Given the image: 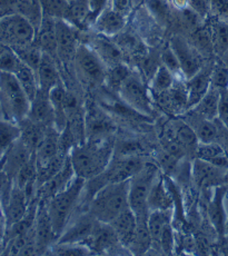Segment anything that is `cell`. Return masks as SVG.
Returning <instances> with one entry per match:
<instances>
[{
    "label": "cell",
    "mask_w": 228,
    "mask_h": 256,
    "mask_svg": "<svg viewBox=\"0 0 228 256\" xmlns=\"http://www.w3.org/2000/svg\"><path fill=\"white\" fill-rule=\"evenodd\" d=\"M115 140H85L76 144L69 152L70 160L76 176L84 180L95 177L105 172L112 158Z\"/></svg>",
    "instance_id": "obj_1"
},
{
    "label": "cell",
    "mask_w": 228,
    "mask_h": 256,
    "mask_svg": "<svg viewBox=\"0 0 228 256\" xmlns=\"http://www.w3.org/2000/svg\"><path fill=\"white\" fill-rule=\"evenodd\" d=\"M130 180L112 182L94 196L88 212L102 223L110 224L117 216L130 208Z\"/></svg>",
    "instance_id": "obj_2"
},
{
    "label": "cell",
    "mask_w": 228,
    "mask_h": 256,
    "mask_svg": "<svg viewBox=\"0 0 228 256\" xmlns=\"http://www.w3.org/2000/svg\"><path fill=\"white\" fill-rule=\"evenodd\" d=\"M85 182L86 180L76 176L65 190L47 200V210L57 238L65 230L69 220L77 215Z\"/></svg>",
    "instance_id": "obj_3"
},
{
    "label": "cell",
    "mask_w": 228,
    "mask_h": 256,
    "mask_svg": "<svg viewBox=\"0 0 228 256\" xmlns=\"http://www.w3.org/2000/svg\"><path fill=\"white\" fill-rule=\"evenodd\" d=\"M30 100L17 77L12 72H0V112L4 120L20 122L27 118Z\"/></svg>",
    "instance_id": "obj_4"
},
{
    "label": "cell",
    "mask_w": 228,
    "mask_h": 256,
    "mask_svg": "<svg viewBox=\"0 0 228 256\" xmlns=\"http://www.w3.org/2000/svg\"><path fill=\"white\" fill-rule=\"evenodd\" d=\"M74 62L78 77L87 87L95 88L105 84L107 66L90 46L79 44Z\"/></svg>",
    "instance_id": "obj_5"
},
{
    "label": "cell",
    "mask_w": 228,
    "mask_h": 256,
    "mask_svg": "<svg viewBox=\"0 0 228 256\" xmlns=\"http://www.w3.org/2000/svg\"><path fill=\"white\" fill-rule=\"evenodd\" d=\"M36 29L26 18L18 12L6 14L0 17V44L18 47L32 44Z\"/></svg>",
    "instance_id": "obj_6"
},
{
    "label": "cell",
    "mask_w": 228,
    "mask_h": 256,
    "mask_svg": "<svg viewBox=\"0 0 228 256\" xmlns=\"http://www.w3.org/2000/svg\"><path fill=\"white\" fill-rule=\"evenodd\" d=\"M160 170L156 166L146 164L130 180V193L128 202L130 208L137 218L150 215L148 210V195L152 188V182Z\"/></svg>",
    "instance_id": "obj_7"
},
{
    "label": "cell",
    "mask_w": 228,
    "mask_h": 256,
    "mask_svg": "<svg viewBox=\"0 0 228 256\" xmlns=\"http://www.w3.org/2000/svg\"><path fill=\"white\" fill-rule=\"evenodd\" d=\"M117 94L118 97L135 112L146 117H150L152 114L150 95L148 92L145 80L140 74L132 72L130 76L122 82Z\"/></svg>",
    "instance_id": "obj_8"
},
{
    "label": "cell",
    "mask_w": 228,
    "mask_h": 256,
    "mask_svg": "<svg viewBox=\"0 0 228 256\" xmlns=\"http://www.w3.org/2000/svg\"><path fill=\"white\" fill-rule=\"evenodd\" d=\"M116 126L100 105L88 102L85 107L86 140H104L112 138Z\"/></svg>",
    "instance_id": "obj_9"
},
{
    "label": "cell",
    "mask_w": 228,
    "mask_h": 256,
    "mask_svg": "<svg viewBox=\"0 0 228 256\" xmlns=\"http://www.w3.org/2000/svg\"><path fill=\"white\" fill-rule=\"evenodd\" d=\"M98 222L89 212H82L69 220L56 243H87L97 228Z\"/></svg>",
    "instance_id": "obj_10"
},
{
    "label": "cell",
    "mask_w": 228,
    "mask_h": 256,
    "mask_svg": "<svg viewBox=\"0 0 228 256\" xmlns=\"http://www.w3.org/2000/svg\"><path fill=\"white\" fill-rule=\"evenodd\" d=\"M170 46L180 62V70L185 80L194 76L204 66L200 52L184 37L178 35L172 36Z\"/></svg>",
    "instance_id": "obj_11"
},
{
    "label": "cell",
    "mask_w": 228,
    "mask_h": 256,
    "mask_svg": "<svg viewBox=\"0 0 228 256\" xmlns=\"http://www.w3.org/2000/svg\"><path fill=\"white\" fill-rule=\"evenodd\" d=\"M146 164L138 155H112L104 174L109 183L130 180Z\"/></svg>",
    "instance_id": "obj_12"
},
{
    "label": "cell",
    "mask_w": 228,
    "mask_h": 256,
    "mask_svg": "<svg viewBox=\"0 0 228 256\" xmlns=\"http://www.w3.org/2000/svg\"><path fill=\"white\" fill-rule=\"evenodd\" d=\"M77 27L65 19H56V39L57 58L62 62L75 60L76 52L79 46Z\"/></svg>",
    "instance_id": "obj_13"
},
{
    "label": "cell",
    "mask_w": 228,
    "mask_h": 256,
    "mask_svg": "<svg viewBox=\"0 0 228 256\" xmlns=\"http://www.w3.org/2000/svg\"><path fill=\"white\" fill-rule=\"evenodd\" d=\"M34 244L37 253L44 252L46 248H50L57 242V235L52 228L50 218H49L46 202H42L38 206L36 220L34 225Z\"/></svg>",
    "instance_id": "obj_14"
},
{
    "label": "cell",
    "mask_w": 228,
    "mask_h": 256,
    "mask_svg": "<svg viewBox=\"0 0 228 256\" xmlns=\"http://www.w3.org/2000/svg\"><path fill=\"white\" fill-rule=\"evenodd\" d=\"M212 66H202L200 72L186 80L185 87L187 92L188 110L197 105L210 90L212 86Z\"/></svg>",
    "instance_id": "obj_15"
},
{
    "label": "cell",
    "mask_w": 228,
    "mask_h": 256,
    "mask_svg": "<svg viewBox=\"0 0 228 256\" xmlns=\"http://www.w3.org/2000/svg\"><path fill=\"white\" fill-rule=\"evenodd\" d=\"M127 18L109 6L99 14L92 27L98 35L112 38L125 29Z\"/></svg>",
    "instance_id": "obj_16"
},
{
    "label": "cell",
    "mask_w": 228,
    "mask_h": 256,
    "mask_svg": "<svg viewBox=\"0 0 228 256\" xmlns=\"http://www.w3.org/2000/svg\"><path fill=\"white\" fill-rule=\"evenodd\" d=\"M27 118L44 126L54 125V112L49 92L38 90L36 96L30 102V108H29Z\"/></svg>",
    "instance_id": "obj_17"
},
{
    "label": "cell",
    "mask_w": 228,
    "mask_h": 256,
    "mask_svg": "<svg viewBox=\"0 0 228 256\" xmlns=\"http://www.w3.org/2000/svg\"><path fill=\"white\" fill-rule=\"evenodd\" d=\"M75 177V170H74L68 157V160L65 166L62 167V170L54 175L52 178L47 180L46 183H44L42 186H39V196L42 198V200L47 202L48 200H50L52 196L58 194L59 192L65 190L66 187L72 183Z\"/></svg>",
    "instance_id": "obj_18"
},
{
    "label": "cell",
    "mask_w": 228,
    "mask_h": 256,
    "mask_svg": "<svg viewBox=\"0 0 228 256\" xmlns=\"http://www.w3.org/2000/svg\"><path fill=\"white\" fill-rule=\"evenodd\" d=\"M89 46L96 52L107 68L124 62V52L115 42V40H110L109 37L98 35L97 34V36L92 38V44Z\"/></svg>",
    "instance_id": "obj_19"
},
{
    "label": "cell",
    "mask_w": 228,
    "mask_h": 256,
    "mask_svg": "<svg viewBox=\"0 0 228 256\" xmlns=\"http://www.w3.org/2000/svg\"><path fill=\"white\" fill-rule=\"evenodd\" d=\"M227 188L225 186L218 185L215 190L212 198L208 205V216L212 222V226L220 236H224L226 233V212L224 206V198Z\"/></svg>",
    "instance_id": "obj_20"
},
{
    "label": "cell",
    "mask_w": 228,
    "mask_h": 256,
    "mask_svg": "<svg viewBox=\"0 0 228 256\" xmlns=\"http://www.w3.org/2000/svg\"><path fill=\"white\" fill-rule=\"evenodd\" d=\"M36 72L39 90L46 92H49L54 86H57L58 84L62 82L60 74H59L58 70L56 59L50 55H48V54H42V62L39 64V67Z\"/></svg>",
    "instance_id": "obj_21"
},
{
    "label": "cell",
    "mask_w": 228,
    "mask_h": 256,
    "mask_svg": "<svg viewBox=\"0 0 228 256\" xmlns=\"http://www.w3.org/2000/svg\"><path fill=\"white\" fill-rule=\"evenodd\" d=\"M225 170L197 157L192 164V176L195 183L202 187L222 185Z\"/></svg>",
    "instance_id": "obj_22"
},
{
    "label": "cell",
    "mask_w": 228,
    "mask_h": 256,
    "mask_svg": "<svg viewBox=\"0 0 228 256\" xmlns=\"http://www.w3.org/2000/svg\"><path fill=\"white\" fill-rule=\"evenodd\" d=\"M86 244L90 250L100 253L106 252L108 250L115 248L118 244L122 243L110 224L98 222L95 232H94L92 236L88 240Z\"/></svg>",
    "instance_id": "obj_23"
},
{
    "label": "cell",
    "mask_w": 228,
    "mask_h": 256,
    "mask_svg": "<svg viewBox=\"0 0 228 256\" xmlns=\"http://www.w3.org/2000/svg\"><path fill=\"white\" fill-rule=\"evenodd\" d=\"M110 225L120 238L122 245L130 248L137 228V218L135 213L130 208H127L120 216H117Z\"/></svg>",
    "instance_id": "obj_24"
},
{
    "label": "cell",
    "mask_w": 228,
    "mask_h": 256,
    "mask_svg": "<svg viewBox=\"0 0 228 256\" xmlns=\"http://www.w3.org/2000/svg\"><path fill=\"white\" fill-rule=\"evenodd\" d=\"M34 42L44 54H48L54 59L57 58V39H56V19L44 17L40 27L36 34Z\"/></svg>",
    "instance_id": "obj_25"
},
{
    "label": "cell",
    "mask_w": 228,
    "mask_h": 256,
    "mask_svg": "<svg viewBox=\"0 0 228 256\" xmlns=\"http://www.w3.org/2000/svg\"><path fill=\"white\" fill-rule=\"evenodd\" d=\"M195 152L197 158L220 167L222 170L228 168V152L216 142H198Z\"/></svg>",
    "instance_id": "obj_26"
},
{
    "label": "cell",
    "mask_w": 228,
    "mask_h": 256,
    "mask_svg": "<svg viewBox=\"0 0 228 256\" xmlns=\"http://www.w3.org/2000/svg\"><path fill=\"white\" fill-rule=\"evenodd\" d=\"M185 122L195 132L200 142H216L218 137V128L214 120H206V118L200 116L192 110V114L186 115Z\"/></svg>",
    "instance_id": "obj_27"
},
{
    "label": "cell",
    "mask_w": 228,
    "mask_h": 256,
    "mask_svg": "<svg viewBox=\"0 0 228 256\" xmlns=\"http://www.w3.org/2000/svg\"><path fill=\"white\" fill-rule=\"evenodd\" d=\"M28 200L27 195L24 192L14 185V188L10 192V195H9L8 204H7V210H6V220L9 225H12L17 223L18 220H20L24 214L27 213L28 210Z\"/></svg>",
    "instance_id": "obj_28"
},
{
    "label": "cell",
    "mask_w": 228,
    "mask_h": 256,
    "mask_svg": "<svg viewBox=\"0 0 228 256\" xmlns=\"http://www.w3.org/2000/svg\"><path fill=\"white\" fill-rule=\"evenodd\" d=\"M147 204L150 212L166 210H170L172 208V196L160 173L157 174L152 182Z\"/></svg>",
    "instance_id": "obj_29"
},
{
    "label": "cell",
    "mask_w": 228,
    "mask_h": 256,
    "mask_svg": "<svg viewBox=\"0 0 228 256\" xmlns=\"http://www.w3.org/2000/svg\"><path fill=\"white\" fill-rule=\"evenodd\" d=\"M19 124H20V126H19V128H20V137H19V140L34 154V150H37L38 145L40 144L44 134H46L48 126L38 124V122H34L28 120V118H24Z\"/></svg>",
    "instance_id": "obj_30"
},
{
    "label": "cell",
    "mask_w": 228,
    "mask_h": 256,
    "mask_svg": "<svg viewBox=\"0 0 228 256\" xmlns=\"http://www.w3.org/2000/svg\"><path fill=\"white\" fill-rule=\"evenodd\" d=\"M220 90L217 88L210 86V90L206 92V95L202 98L197 105H195L192 110H194L196 114L210 120H215L218 117V110H220Z\"/></svg>",
    "instance_id": "obj_31"
},
{
    "label": "cell",
    "mask_w": 228,
    "mask_h": 256,
    "mask_svg": "<svg viewBox=\"0 0 228 256\" xmlns=\"http://www.w3.org/2000/svg\"><path fill=\"white\" fill-rule=\"evenodd\" d=\"M14 12L20 14L30 22L36 32H38L44 18L42 8L39 0H14Z\"/></svg>",
    "instance_id": "obj_32"
},
{
    "label": "cell",
    "mask_w": 228,
    "mask_h": 256,
    "mask_svg": "<svg viewBox=\"0 0 228 256\" xmlns=\"http://www.w3.org/2000/svg\"><path fill=\"white\" fill-rule=\"evenodd\" d=\"M170 210H152L148 215V228H150L152 246L160 248V240L165 226L170 223Z\"/></svg>",
    "instance_id": "obj_33"
},
{
    "label": "cell",
    "mask_w": 228,
    "mask_h": 256,
    "mask_svg": "<svg viewBox=\"0 0 228 256\" xmlns=\"http://www.w3.org/2000/svg\"><path fill=\"white\" fill-rule=\"evenodd\" d=\"M14 75L17 77V80L20 82L24 92L27 94V96L32 102L39 90L37 72L22 62V65L19 67V70Z\"/></svg>",
    "instance_id": "obj_34"
},
{
    "label": "cell",
    "mask_w": 228,
    "mask_h": 256,
    "mask_svg": "<svg viewBox=\"0 0 228 256\" xmlns=\"http://www.w3.org/2000/svg\"><path fill=\"white\" fill-rule=\"evenodd\" d=\"M145 9L160 26H166L170 17V0H145Z\"/></svg>",
    "instance_id": "obj_35"
},
{
    "label": "cell",
    "mask_w": 228,
    "mask_h": 256,
    "mask_svg": "<svg viewBox=\"0 0 228 256\" xmlns=\"http://www.w3.org/2000/svg\"><path fill=\"white\" fill-rule=\"evenodd\" d=\"M12 49L14 50V52L17 54L18 57L20 58V60L24 64V65H27L34 72H37L39 64L42 62L44 52L39 48V46L36 42H34L32 44H29V45L14 47Z\"/></svg>",
    "instance_id": "obj_36"
},
{
    "label": "cell",
    "mask_w": 228,
    "mask_h": 256,
    "mask_svg": "<svg viewBox=\"0 0 228 256\" xmlns=\"http://www.w3.org/2000/svg\"><path fill=\"white\" fill-rule=\"evenodd\" d=\"M132 72V70L124 62L118 64V65H115L112 67H109L107 68L105 85L110 90L118 92L120 86L122 85V82L130 76Z\"/></svg>",
    "instance_id": "obj_37"
},
{
    "label": "cell",
    "mask_w": 228,
    "mask_h": 256,
    "mask_svg": "<svg viewBox=\"0 0 228 256\" xmlns=\"http://www.w3.org/2000/svg\"><path fill=\"white\" fill-rule=\"evenodd\" d=\"M148 84H150V88L152 92L162 94L170 90L172 87V85L175 84V76L170 70H167L165 66L160 64L155 75L152 76Z\"/></svg>",
    "instance_id": "obj_38"
},
{
    "label": "cell",
    "mask_w": 228,
    "mask_h": 256,
    "mask_svg": "<svg viewBox=\"0 0 228 256\" xmlns=\"http://www.w3.org/2000/svg\"><path fill=\"white\" fill-rule=\"evenodd\" d=\"M20 137V128L12 122H0V157L6 154L12 145Z\"/></svg>",
    "instance_id": "obj_39"
},
{
    "label": "cell",
    "mask_w": 228,
    "mask_h": 256,
    "mask_svg": "<svg viewBox=\"0 0 228 256\" xmlns=\"http://www.w3.org/2000/svg\"><path fill=\"white\" fill-rule=\"evenodd\" d=\"M212 46L216 52L224 55L228 52V20L220 19L212 28Z\"/></svg>",
    "instance_id": "obj_40"
},
{
    "label": "cell",
    "mask_w": 228,
    "mask_h": 256,
    "mask_svg": "<svg viewBox=\"0 0 228 256\" xmlns=\"http://www.w3.org/2000/svg\"><path fill=\"white\" fill-rule=\"evenodd\" d=\"M42 8L44 17L54 19H66L70 2L67 0H39Z\"/></svg>",
    "instance_id": "obj_41"
},
{
    "label": "cell",
    "mask_w": 228,
    "mask_h": 256,
    "mask_svg": "<svg viewBox=\"0 0 228 256\" xmlns=\"http://www.w3.org/2000/svg\"><path fill=\"white\" fill-rule=\"evenodd\" d=\"M22 65V62L14 49L4 45L2 52H0V72L14 74Z\"/></svg>",
    "instance_id": "obj_42"
},
{
    "label": "cell",
    "mask_w": 228,
    "mask_h": 256,
    "mask_svg": "<svg viewBox=\"0 0 228 256\" xmlns=\"http://www.w3.org/2000/svg\"><path fill=\"white\" fill-rule=\"evenodd\" d=\"M212 86L220 90H228V65L225 62H216L212 68Z\"/></svg>",
    "instance_id": "obj_43"
},
{
    "label": "cell",
    "mask_w": 228,
    "mask_h": 256,
    "mask_svg": "<svg viewBox=\"0 0 228 256\" xmlns=\"http://www.w3.org/2000/svg\"><path fill=\"white\" fill-rule=\"evenodd\" d=\"M52 253L62 255H86L90 253V248L85 243H54Z\"/></svg>",
    "instance_id": "obj_44"
},
{
    "label": "cell",
    "mask_w": 228,
    "mask_h": 256,
    "mask_svg": "<svg viewBox=\"0 0 228 256\" xmlns=\"http://www.w3.org/2000/svg\"><path fill=\"white\" fill-rule=\"evenodd\" d=\"M160 62L162 65L165 66L167 70H170L174 76H182V72L180 70V62L175 55V52H172V49L170 48V46L168 45L160 54ZM184 77V76H182Z\"/></svg>",
    "instance_id": "obj_45"
},
{
    "label": "cell",
    "mask_w": 228,
    "mask_h": 256,
    "mask_svg": "<svg viewBox=\"0 0 228 256\" xmlns=\"http://www.w3.org/2000/svg\"><path fill=\"white\" fill-rule=\"evenodd\" d=\"M175 245V238H174V230L172 228V223H168L162 230V233L160 235V248L165 254H170L174 250Z\"/></svg>",
    "instance_id": "obj_46"
},
{
    "label": "cell",
    "mask_w": 228,
    "mask_h": 256,
    "mask_svg": "<svg viewBox=\"0 0 228 256\" xmlns=\"http://www.w3.org/2000/svg\"><path fill=\"white\" fill-rule=\"evenodd\" d=\"M109 0H89V16L87 18L86 26H92L97 17L108 6Z\"/></svg>",
    "instance_id": "obj_47"
},
{
    "label": "cell",
    "mask_w": 228,
    "mask_h": 256,
    "mask_svg": "<svg viewBox=\"0 0 228 256\" xmlns=\"http://www.w3.org/2000/svg\"><path fill=\"white\" fill-rule=\"evenodd\" d=\"M188 8L196 12L202 19H205L210 12V0H187Z\"/></svg>",
    "instance_id": "obj_48"
},
{
    "label": "cell",
    "mask_w": 228,
    "mask_h": 256,
    "mask_svg": "<svg viewBox=\"0 0 228 256\" xmlns=\"http://www.w3.org/2000/svg\"><path fill=\"white\" fill-rule=\"evenodd\" d=\"M210 12H214L218 18L228 20V0H210Z\"/></svg>",
    "instance_id": "obj_49"
},
{
    "label": "cell",
    "mask_w": 228,
    "mask_h": 256,
    "mask_svg": "<svg viewBox=\"0 0 228 256\" xmlns=\"http://www.w3.org/2000/svg\"><path fill=\"white\" fill-rule=\"evenodd\" d=\"M110 7L124 16L128 17L134 9L132 0H110Z\"/></svg>",
    "instance_id": "obj_50"
},
{
    "label": "cell",
    "mask_w": 228,
    "mask_h": 256,
    "mask_svg": "<svg viewBox=\"0 0 228 256\" xmlns=\"http://www.w3.org/2000/svg\"><path fill=\"white\" fill-rule=\"evenodd\" d=\"M218 118L228 128V90H220V110H218Z\"/></svg>",
    "instance_id": "obj_51"
},
{
    "label": "cell",
    "mask_w": 228,
    "mask_h": 256,
    "mask_svg": "<svg viewBox=\"0 0 228 256\" xmlns=\"http://www.w3.org/2000/svg\"><path fill=\"white\" fill-rule=\"evenodd\" d=\"M222 185L228 186V168L225 170L224 176H222Z\"/></svg>",
    "instance_id": "obj_52"
},
{
    "label": "cell",
    "mask_w": 228,
    "mask_h": 256,
    "mask_svg": "<svg viewBox=\"0 0 228 256\" xmlns=\"http://www.w3.org/2000/svg\"><path fill=\"white\" fill-rule=\"evenodd\" d=\"M145 2V0H132V4H134V8L135 7H137V6H140V4H142V2Z\"/></svg>",
    "instance_id": "obj_53"
},
{
    "label": "cell",
    "mask_w": 228,
    "mask_h": 256,
    "mask_svg": "<svg viewBox=\"0 0 228 256\" xmlns=\"http://www.w3.org/2000/svg\"><path fill=\"white\" fill-rule=\"evenodd\" d=\"M226 146H227V148H228V136L226 137Z\"/></svg>",
    "instance_id": "obj_54"
},
{
    "label": "cell",
    "mask_w": 228,
    "mask_h": 256,
    "mask_svg": "<svg viewBox=\"0 0 228 256\" xmlns=\"http://www.w3.org/2000/svg\"><path fill=\"white\" fill-rule=\"evenodd\" d=\"M2 47H4V45H2V44H0V52H2Z\"/></svg>",
    "instance_id": "obj_55"
},
{
    "label": "cell",
    "mask_w": 228,
    "mask_h": 256,
    "mask_svg": "<svg viewBox=\"0 0 228 256\" xmlns=\"http://www.w3.org/2000/svg\"><path fill=\"white\" fill-rule=\"evenodd\" d=\"M67 2H70V4H72V2H75V0H67Z\"/></svg>",
    "instance_id": "obj_56"
},
{
    "label": "cell",
    "mask_w": 228,
    "mask_h": 256,
    "mask_svg": "<svg viewBox=\"0 0 228 256\" xmlns=\"http://www.w3.org/2000/svg\"><path fill=\"white\" fill-rule=\"evenodd\" d=\"M226 232H228V223H227V225H226Z\"/></svg>",
    "instance_id": "obj_57"
}]
</instances>
